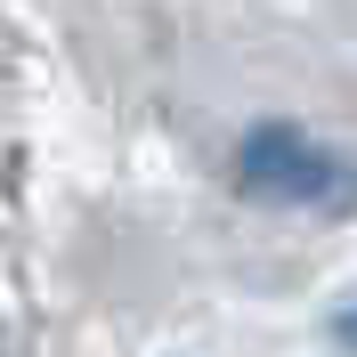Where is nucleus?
I'll use <instances>...</instances> for the list:
<instances>
[{"label":"nucleus","mask_w":357,"mask_h":357,"mask_svg":"<svg viewBox=\"0 0 357 357\" xmlns=\"http://www.w3.org/2000/svg\"><path fill=\"white\" fill-rule=\"evenodd\" d=\"M325 341H333V357H357V301H341L325 317Z\"/></svg>","instance_id":"2"},{"label":"nucleus","mask_w":357,"mask_h":357,"mask_svg":"<svg viewBox=\"0 0 357 357\" xmlns=\"http://www.w3.org/2000/svg\"><path fill=\"white\" fill-rule=\"evenodd\" d=\"M227 171H236V195L268 203V211H317V220H349L357 211V155L292 130V122L244 130Z\"/></svg>","instance_id":"1"}]
</instances>
